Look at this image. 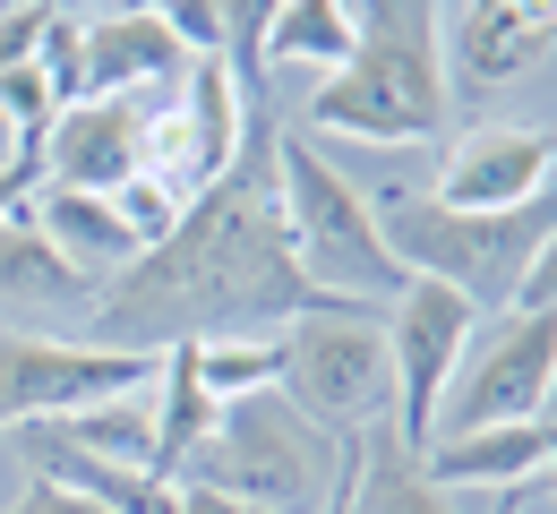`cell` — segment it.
Listing matches in <instances>:
<instances>
[{
  "label": "cell",
  "instance_id": "6da1fadb",
  "mask_svg": "<svg viewBox=\"0 0 557 514\" xmlns=\"http://www.w3.org/2000/svg\"><path fill=\"white\" fill-rule=\"evenodd\" d=\"M318 300L335 292H318L283 249L275 129H249L240 163L207 180L181 206V223L95 292V343L172 352V343H207V335H283Z\"/></svg>",
  "mask_w": 557,
  "mask_h": 514
},
{
  "label": "cell",
  "instance_id": "7a4b0ae2",
  "mask_svg": "<svg viewBox=\"0 0 557 514\" xmlns=\"http://www.w3.org/2000/svg\"><path fill=\"white\" fill-rule=\"evenodd\" d=\"M437 0H351L344 70L309 95V129L351 147H420L446 129V61H437Z\"/></svg>",
  "mask_w": 557,
  "mask_h": 514
},
{
  "label": "cell",
  "instance_id": "3957f363",
  "mask_svg": "<svg viewBox=\"0 0 557 514\" xmlns=\"http://www.w3.org/2000/svg\"><path fill=\"white\" fill-rule=\"evenodd\" d=\"M351 438L318 429L300 403H283V386L275 394H240V403L214 412L207 446L181 463V489H223V498H249L267 514H318L326 489L344 480Z\"/></svg>",
  "mask_w": 557,
  "mask_h": 514
},
{
  "label": "cell",
  "instance_id": "277c9868",
  "mask_svg": "<svg viewBox=\"0 0 557 514\" xmlns=\"http://www.w3.org/2000/svg\"><path fill=\"white\" fill-rule=\"evenodd\" d=\"M369 215H377V231H386V249H395L404 275H429V284L463 292L481 317H497V309H515V284H523L532 249L557 231V180L532 206H506V215H455L429 189H395Z\"/></svg>",
  "mask_w": 557,
  "mask_h": 514
},
{
  "label": "cell",
  "instance_id": "5b68a950",
  "mask_svg": "<svg viewBox=\"0 0 557 514\" xmlns=\"http://www.w3.org/2000/svg\"><path fill=\"white\" fill-rule=\"evenodd\" d=\"M275 206H283V249H292V266L318 292L377 300V292H404L412 284L395 266L377 215H369V198L326 163L318 138H275Z\"/></svg>",
  "mask_w": 557,
  "mask_h": 514
},
{
  "label": "cell",
  "instance_id": "8992f818",
  "mask_svg": "<svg viewBox=\"0 0 557 514\" xmlns=\"http://www.w3.org/2000/svg\"><path fill=\"white\" fill-rule=\"evenodd\" d=\"M283 403H300L335 438L395 412V352L377 300H318L283 326Z\"/></svg>",
  "mask_w": 557,
  "mask_h": 514
},
{
  "label": "cell",
  "instance_id": "52a82bcc",
  "mask_svg": "<svg viewBox=\"0 0 557 514\" xmlns=\"http://www.w3.org/2000/svg\"><path fill=\"white\" fill-rule=\"evenodd\" d=\"M154 361L163 352L52 343V335H26V326H0V429L61 421V412H86V403L138 394V386H154Z\"/></svg>",
  "mask_w": 557,
  "mask_h": 514
},
{
  "label": "cell",
  "instance_id": "ba28073f",
  "mask_svg": "<svg viewBox=\"0 0 557 514\" xmlns=\"http://www.w3.org/2000/svg\"><path fill=\"white\" fill-rule=\"evenodd\" d=\"M549 377H557V309H515V317H497L481 343H463V361L446 377L437 438H455V429H497V421H541Z\"/></svg>",
  "mask_w": 557,
  "mask_h": 514
},
{
  "label": "cell",
  "instance_id": "9c48e42d",
  "mask_svg": "<svg viewBox=\"0 0 557 514\" xmlns=\"http://www.w3.org/2000/svg\"><path fill=\"white\" fill-rule=\"evenodd\" d=\"M481 335V309L463 292H446V284H429L412 275L404 292H395V317H386V352H395V412H386V429L412 446L437 438V403H446V377L463 361V343Z\"/></svg>",
  "mask_w": 557,
  "mask_h": 514
},
{
  "label": "cell",
  "instance_id": "30bf717a",
  "mask_svg": "<svg viewBox=\"0 0 557 514\" xmlns=\"http://www.w3.org/2000/svg\"><path fill=\"white\" fill-rule=\"evenodd\" d=\"M249 147V103L223 61H189L181 77V103L172 112H146V172L181 198H198L207 180H223Z\"/></svg>",
  "mask_w": 557,
  "mask_h": 514
},
{
  "label": "cell",
  "instance_id": "8fae6325",
  "mask_svg": "<svg viewBox=\"0 0 557 514\" xmlns=\"http://www.w3.org/2000/svg\"><path fill=\"white\" fill-rule=\"evenodd\" d=\"M557 43V0H463L437 26V61H446V103L455 95H497L523 70H541Z\"/></svg>",
  "mask_w": 557,
  "mask_h": 514
},
{
  "label": "cell",
  "instance_id": "7c38bea8",
  "mask_svg": "<svg viewBox=\"0 0 557 514\" xmlns=\"http://www.w3.org/2000/svg\"><path fill=\"white\" fill-rule=\"evenodd\" d=\"M557 180V138L549 129H523V121H481L463 129L455 147L437 154V206L455 215H506V206H532Z\"/></svg>",
  "mask_w": 557,
  "mask_h": 514
},
{
  "label": "cell",
  "instance_id": "4fadbf2b",
  "mask_svg": "<svg viewBox=\"0 0 557 514\" xmlns=\"http://www.w3.org/2000/svg\"><path fill=\"white\" fill-rule=\"evenodd\" d=\"M44 180H61V189H95V198H112L121 180H138L146 172V103L138 95H95V103H70L52 129H44Z\"/></svg>",
  "mask_w": 557,
  "mask_h": 514
},
{
  "label": "cell",
  "instance_id": "5bb4252c",
  "mask_svg": "<svg viewBox=\"0 0 557 514\" xmlns=\"http://www.w3.org/2000/svg\"><path fill=\"white\" fill-rule=\"evenodd\" d=\"M86 103L95 95H138V86H181L189 77V52L181 35L163 26V9H103L86 17Z\"/></svg>",
  "mask_w": 557,
  "mask_h": 514
},
{
  "label": "cell",
  "instance_id": "9a60e30c",
  "mask_svg": "<svg viewBox=\"0 0 557 514\" xmlns=\"http://www.w3.org/2000/svg\"><path fill=\"white\" fill-rule=\"evenodd\" d=\"M549 429L541 421H497V429H455V438L420 446V480L463 498V489H523L541 463H549Z\"/></svg>",
  "mask_w": 557,
  "mask_h": 514
},
{
  "label": "cell",
  "instance_id": "2e32d148",
  "mask_svg": "<svg viewBox=\"0 0 557 514\" xmlns=\"http://www.w3.org/2000/svg\"><path fill=\"white\" fill-rule=\"evenodd\" d=\"M17 454L35 463V480H52V489H70V498H86L103 514H181V489L163 472H146V463H103V454L52 446L44 429H17Z\"/></svg>",
  "mask_w": 557,
  "mask_h": 514
},
{
  "label": "cell",
  "instance_id": "e0dca14e",
  "mask_svg": "<svg viewBox=\"0 0 557 514\" xmlns=\"http://www.w3.org/2000/svg\"><path fill=\"white\" fill-rule=\"evenodd\" d=\"M26 215L44 223V240H52L61 258H70L77 275H103V266H129V258H146V240L129 231V215H121L112 198H95V189H61V180H35Z\"/></svg>",
  "mask_w": 557,
  "mask_h": 514
},
{
  "label": "cell",
  "instance_id": "ac0fdd59",
  "mask_svg": "<svg viewBox=\"0 0 557 514\" xmlns=\"http://www.w3.org/2000/svg\"><path fill=\"white\" fill-rule=\"evenodd\" d=\"M0 309H44V317H77L95 309V275H77L70 258L44 240V223L26 215H0Z\"/></svg>",
  "mask_w": 557,
  "mask_h": 514
},
{
  "label": "cell",
  "instance_id": "d6986e66",
  "mask_svg": "<svg viewBox=\"0 0 557 514\" xmlns=\"http://www.w3.org/2000/svg\"><path fill=\"white\" fill-rule=\"evenodd\" d=\"M351 514H455V498H446V489H429V480H420V454L377 421V429H360Z\"/></svg>",
  "mask_w": 557,
  "mask_h": 514
},
{
  "label": "cell",
  "instance_id": "ffe728a7",
  "mask_svg": "<svg viewBox=\"0 0 557 514\" xmlns=\"http://www.w3.org/2000/svg\"><path fill=\"white\" fill-rule=\"evenodd\" d=\"M351 52V0H283L267 26V70L300 61V70H344Z\"/></svg>",
  "mask_w": 557,
  "mask_h": 514
},
{
  "label": "cell",
  "instance_id": "44dd1931",
  "mask_svg": "<svg viewBox=\"0 0 557 514\" xmlns=\"http://www.w3.org/2000/svg\"><path fill=\"white\" fill-rule=\"evenodd\" d=\"M198 352V386L214 403H240V394H275L283 386V335H207L189 343Z\"/></svg>",
  "mask_w": 557,
  "mask_h": 514
},
{
  "label": "cell",
  "instance_id": "7402d4cb",
  "mask_svg": "<svg viewBox=\"0 0 557 514\" xmlns=\"http://www.w3.org/2000/svg\"><path fill=\"white\" fill-rule=\"evenodd\" d=\"M0 121L17 129V147H26V154L44 147V129L61 121V103H52V86H44L35 61H26V70H0Z\"/></svg>",
  "mask_w": 557,
  "mask_h": 514
},
{
  "label": "cell",
  "instance_id": "603a6c76",
  "mask_svg": "<svg viewBox=\"0 0 557 514\" xmlns=\"http://www.w3.org/2000/svg\"><path fill=\"white\" fill-rule=\"evenodd\" d=\"M52 17H61V0H17V9H0V70H26V61H44V35H52Z\"/></svg>",
  "mask_w": 557,
  "mask_h": 514
},
{
  "label": "cell",
  "instance_id": "cb8c5ba5",
  "mask_svg": "<svg viewBox=\"0 0 557 514\" xmlns=\"http://www.w3.org/2000/svg\"><path fill=\"white\" fill-rule=\"evenodd\" d=\"M515 309H557V231L532 249V266H523V284H515Z\"/></svg>",
  "mask_w": 557,
  "mask_h": 514
},
{
  "label": "cell",
  "instance_id": "d4e9b609",
  "mask_svg": "<svg viewBox=\"0 0 557 514\" xmlns=\"http://www.w3.org/2000/svg\"><path fill=\"white\" fill-rule=\"evenodd\" d=\"M35 180H44V163H35V154H17V163H0V215H17V206L35 198Z\"/></svg>",
  "mask_w": 557,
  "mask_h": 514
},
{
  "label": "cell",
  "instance_id": "484cf974",
  "mask_svg": "<svg viewBox=\"0 0 557 514\" xmlns=\"http://www.w3.org/2000/svg\"><path fill=\"white\" fill-rule=\"evenodd\" d=\"M9 514H103V506H86V498H70V489H52V480H35V489H26V498H17Z\"/></svg>",
  "mask_w": 557,
  "mask_h": 514
},
{
  "label": "cell",
  "instance_id": "4316f807",
  "mask_svg": "<svg viewBox=\"0 0 557 514\" xmlns=\"http://www.w3.org/2000/svg\"><path fill=\"white\" fill-rule=\"evenodd\" d=\"M181 489V480H172ZM181 514H267V506H249V498H223V489H181Z\"/></svg>",
  "mask_w": 557,
  "mask_h": 514
},
{
  "label": "cell",
  "instance_id": "83f0119b",
  "mask_svg": "<svg viewBox=\"0 0 557 514\" xmlns=\"http://www.w3.org/2000/svg\"><path fill=\"white\" fill-rule=\"evenodd\" d=\"M351 480H360V438H351V463H344V480L326 489V506H318V514H351Z\"/></svg>",
  "mask_w": 557,
  "mask_h": 514
},
{
  "label": "cell",
  "instance_id": "f1b7e54d",
  "mask_svg": "<svg viewBox=\"0 0 557 514\" xmlns=\"http://www.w3.org/2000/svg\"><path fill=\"white\" fill-rule=\"evenodd\" d=\"M541 429L557 438V377H549V403H541Z\"/></svg>",
  "mask_w": 557,
  "mask_h": 514
},
{
  "label": "cell",
  "instance_id": "f546056e",
  "mask_svg": "<svg viewBox=\"0 0 557 514\" xmlns=\"http://www.w3.org/2000/svg\"><path fill=\"white\" fill-rule=\"evenodd\" d=\"M497 514H523V489H497Z\"/></svg>",
  "mask_w": 557,
  "mask_h": 514
},
{
  "label": "cell",
  "instance_id": "4dcf8cb0",
  "mask_svg": "<svg viewBox=\"0 0 557 514\" xmlns=\"http://www.w3.org/2000/svg\"><path fill=\"white\" fill-rule=\"evenodd\" d=\"M95 9H138V0H95Z\"/></svg>",
  "mask_w": 557,
  "mask_h": 514
},
{
  "label": "cell",
  "instance_id": "1f68e13d",
  "mask_svg": "<svg viewBox=\"0 0 557 514\" xmlns=\"http://www.w3.org/2000/svg\"><path fill=\"white\" fill-rule=\"evenodd\" d=\"M138 9H163V0H138Z\"/></svg>",
  "mask_w": 557,
  "mask_h": 514
},
{
  "label": "cell",
  "instance_id": "d6a6232c",
  "mask_svg": "<svg viewBox=\"0 0 557 514\" xmlns=\"http://www.w3.org/2000/svg\"><path fill=\"white\" fill-rule=\"evenodd\" d=\"M549 472H557V446H549Z\"/></svg>",
  "mask_w": 557,
  "mask_h": 514
}]
</instances>
